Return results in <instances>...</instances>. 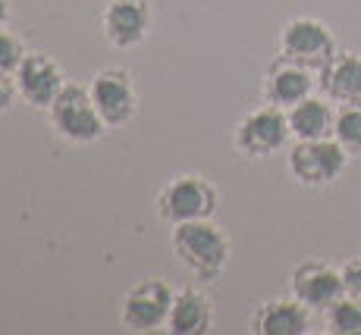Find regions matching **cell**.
I'll return each instance as SVG.
<instances>
[{
	"instance_id": "cell-10",
	"label": "cell",
	"mask_w": 361,
	"mask_h": 335,
	"mask_svg": "<svg viewBox=\"0 0 361 335\" xmlns=\"http://www.w3.org/2000/svg\"><path fill=\"white\" fill-rule=\"evenodd\" d=\"M289 295L298 298L308 310L324 313L345 295L343 270H336L327 260H302L289 276Z\"/></svg>"
},
{
	"instance_id": "cell-14",
	"label": "cell",
	"mask_w": 361,
	"mask_h": 335,
	"mask_svg": "<svg viewBox=\"0 0 361 335\" xmlns=\"http://www.w3.org/2000/svg\"><path fill=\"white\" fill-rule=\"evenodd\" d=\"M317 88H321L330 103H358L361 101V53L336 51V57L317 72Z\"/></svg>"
},
{
	"instance_id": "cell-22",
	"label": "cell",
	"mask_w": 361,
	"mask_h": 335,
	"mask_svg": "<svg viewBox=\"0 0 361 335\" xmlns=\"http://www.w3.org/2000/svg\"><path fill=\"white\" fill-rule=\"evenodd\" d=\"M10 0H0V29H6V23H10Z\"/></svg>"
},
{
	"instance_id": "cell-19",
	"label": "cell",
	"mask_w": 361,
	"mask_h": 335,
	"mask_svg": "<svg viewBox=\"0 0 361 335\" xmlns=\"http://www.w3.org/2000/svg\"><path fill=\"white\" fill-rule=\"evenodd\" d=\"M25 53H29V51H25L23 38H16L13 32L0 29V72L10 75V79H13V72H16V69L23 66Z\"/></svg>"
},
{
	"instance_id": "cell-20",
	"label": "cell",
	"mask_w": 361,
	"mask_h": 335,
	"mask_svg": "<svg viewBox=\"0 0 361 335\" xmlns=\"http://www.w3.org/2000/svg\"><path fill=\"white\" fill-rule=\"evenodd\" d=\"M343 289H345V298H352V301L361 304V257L355 260L343 263Z\"/></svg>"
},
{
	"instance_id": "cell-6",
	"label": "cell",
	"mask_w": 361,
	"mask_h": 335,
	"mask_svg": "<svg viewBox=\"0 0 361 335\" xmlns=\"http://www.w3.org/2000/svg\"><path fill=\"white\" fill-rule=\"evenodd\" d=\"M176 291L164 282L161 276H145L123 295L120 304V323L129 332H157L166 329L170 307Z\"/></svg>"
},
{
	"instance_id": "cell-11",
	"label": "cell",
	"mask_w": 361,
	"mask_h": 335,
	"mask_svg": "<svg viewBox=\"0 0 361 335\" xmlns=\"http://www.w3.org/2000/svg\"><path fill=\"white\" fill-rule=\"evenodd\" d=\"M317 88V72L295 60H286L276 53V60L267 66L264 72V82H261V97L264 103L270 107H280V110H289L295 103H302L305 97H311Z\"/></svg>"
},
{
	"instance_id": "cell-16",
	"label": "cell",
	"mask_w": 361,
	"mask_h": 335,
	"mask_svg": "<svg viewBox=\"0 0 361 335\" xmlns=\"http://www.w3.org/2000/svg\"><path fill=\"white\" fill-rule=\"evenodd\" d=\"M289 116V129H293L295 141H317V138H330L333 135V120L336 110L330 107L327 97H305L302 103L286 110Z\"/></svg>"
},
{
	"instance_id": "cell-18",
	"label": "cell",
	"mask_w": 361,
	"mask_h": 335,
	"mask_svg": "<svg viewBox=\"0 0 361 335\" xmlns=\"http://www.w3.org/2000/svg\"><path fill=\"white\" fill-rule=\"evenodd\" d=\"M333 138L349 153H361V101L339 103L336 120H333Z\"/></svg>"
},
{
	"instance_id": "cell-15",
	"label": "cell",
	"mask_w": 361,
	"mask_h": 335,
	"mask_svg": "<svg viewBox=\"0 0 361 335\" xmlns=\"http://www.w3.org/2000/svg\"><path fill=\"white\" fill-rule=\"evenodd\" d=\"M214 323V307L211 298L198 289H179L170 307V320H166V332L173 335H204L211 332Z\"/></svg>"
},
{
	"instance_id": "cell-2",
	"label": "cell",
	"mask_w": 361,
	"mask_h": 335,
	"mask_svg": "<svg viewBox=\"0 0 361 335\" xmlns=\"http://www.w3.org/2000/svg\"><path fill=\"white\" fill-rule=\"evenodd\" d=\"M47 116H51L54 132L69 144H94L110 129L94 107L92 91L85 85H75V82H66V88L51 103Z\"/></svg>"
},
{
	"instance_id": "cell-1",
	"label": "cell",
	"mask_w": 361,
	"mask_h": 335,
	"mask_svg": "<svg viewBox=\"0 0 361 335\" xmlns=\"http://www.w3.org/2000/svg\"><path fill=\"white\" fill-rule=\"evenodd\" d=\"M170 248L195 279L211 282L226 270L233 254L230 235L211 220H192L170 226Z\"/></svg>"
},
{
	"instance_id": "cell-5",
	"label": "cell",
	"mask_w": 361,
	"mask_h": 335,
	"mask_svg": "<svg viewBox=\"0 0 361 335\" xmlns=\"http://www.w3.org/2000/svg\"><path fill=\"white\" fill-rule=\"evenodd\" d=\"M349 157L352 153L330 135V138H317V141H295L286 157V166L298 185L324 188L343 176Z\"/></svg>"
},
{
	"instance_id": "cell-7",
	"label": "cell",
	"mask_w": 361,
	"mask_h": 335,
	"mask_svg": "<svg viewBox=\"0 0 361 335\" xmlns=\"http://www.w3.org/2000/svg\"><path fill=\"white\" fill-rule=\"evenodd\" d=\"M289 138H293V129H289L286 110L264 103V107L252 110L245 120L235 125L233 141H235V151L239 153H245V157H252V160H264V157H270V153L286 148Z\"/></svg>"
},
{
	"instance_id": "cell-8",
	"label": "cell",
	"mask_w": 361,
	"mask_h": 335,
	"mask_svg": "<svg viewBox=\"0 0 361 335\" xmlns=\"http://www.w3.org/2000/svg\"><path fill=\"white\" fill-rule=\"evenodd\" d=\"M13 85L25 107L32 110H51V103L57 101V94L66 88L63 69L60 63L44 51H29L23 60V66L13 72Z\"/></svg>"
},
{
	"instance_id": "cell-17",
	"label": "cell",
	"mask_w": 361,
	"mask_h": 335,
	"mask_svg": "<svg viewBox=\"0 0 361 335\" xmlns=\"http://www.w3.org/2000/svg\"><path fill=\"white\" fill-rule=\"evenodd\" d=\"M324 329L330 335H361V304L343 295L324 310Z\"/></svg>"
},
{
	"instance_id": "cell-3",
	"label": "cell",
	"mask_w": 361,
	"mask_h": 335,
	"mask_svg": "<svg viewBox=\"0 0 361 335\" xmlns=\"http://www.w3.org/2000/svg\"><path fill=\"white\" fill-rule=\"evenodd\" d=\"M220 194L217 188L207 182L204 176H176L164 185V191L157 194V216L166 226L176 222H192V220H211L217 213Z\"/></svg>"
},
{
	"instance_id": "cell-12",
	"label": "cell",
	"mask_w": 361,
	"mask_h": 335,
	"mask_svg": "<svg viewBox=\"0 0 361 335\" xmlns=\"http://www.w3.org/2000/svg\"><path fill=\"white\" fill-rule=\"evenodd\" d=\"M101 29L110 47L129 51L151 34V4L148 0H110L101 13Z\"/></svg>"
},
{
	"instance_id": "cell-21",
	"label": "cell",
	"mask_w": 361,
	"mask_h": 335,
	"mask_svg": "<svg viewBox=\"0 0 361 335\" xmlns=\"http://www.w3.org/2000/svg\"><path fill=\"white\" fill-rule=\"evenodd\" d=\"M13 97H16V85L10 82V75L0 72V113H6L13 107Z\"/></svg>"
},
{
	"instance_id": "cell-13",
	"label": "cell",
	"mask_w": 361,
	"mask_h": 335,
	"mask_svg": "<svg viewBox=\"0 0 361 335\" xmlns=\"http://www.w3.org/2000/svg\"><path fill=\"white\" fill-rule=\"evenodd\" d=\"M311 329V310L298 298H274L261 301L252 313L255 335H305Z\"/></svg>"
},
{
	"instance_id": "cell-9",
	"label": "cell",
	"mask_w": 361,
	"mask_h": 335,
	"mask_svg": "<svg viewBox=\"0 0 361 335\" xmlns=\"http://www.w3.org/2000/svg\"><path fill=\"white\" fill-rule=\"evenodd\" d=\"M88 91H92L94 107H98V113L104 116V122H107L110 129H120V125L135 120L138 91H135V79H132L129 69H120V66L101 69L92 79Z\"/></svg>"
},
{
	"instance_id": "cell-4",
	"label": "cell",
	"mask_w": 361,
	"mask_h": 335,
	"mask_svg": "<svg viewBox=\"0 0 361 335\" xmlns=\"http://www.w3.org/2000/svg\"><path fill=\"white\" fill-rule=\"evenodd\" d=\"M276 51H280V57L295 60V63H302V66L321 72V69L336 57L339 47H336V34H333L327 23H321V19H314V16H295L280 29Z\"/></svg>"
}]
</instances>
